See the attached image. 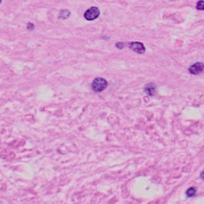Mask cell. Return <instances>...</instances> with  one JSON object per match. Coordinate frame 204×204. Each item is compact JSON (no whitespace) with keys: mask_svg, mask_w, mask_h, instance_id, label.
<instances>
[{"mask_svg":"<svg viewBox=\"0 0 204 204\" xmlns=\"http://www.w3.org/2000/svg\"><path fill=\"white\" fill-rule=\"evenodd\" d=\"M196 8L198 10H204V1H199L196 4Z\"/></svg>","mask_w":204,"mask_h":204,"instance_id":"8","label":"cell"},{"mask_svg":"<svg viewBox=\"0 0 204 204\" xmlns=\"http://www.w3.org/2000/svg\"><path fill=\"white\" fill-rule=\"evenodd\" d=\"M0 3H1V1H0Z\"/></svg>","mask_w":204,"mask_h":204,"instance_id":"11","label":"cell"},{"mask_svg":"<svg viewBox=\"0 0 204 204\" xmlns=\"http://www.w3.org/2000/svg\"><path fill=\"white\" fill-rule=\"evenodd\" d=\"M204 65L201 62H196L194 65H192L189 68V72L191 74H199L203 70Z\"/></svg>","mask_w":204,"mask_h":204,"instance_id":"3","label":"cell"},{"mask_svg":"<svg viewBox=\"0 0 204 204\" xmlns=\"http://www.w3.org/2000/svg\"><path fill=\"white\" fill-rule=\"evenodd\" d=\"M70 11H66V10H64V11H61V13H60V18L61 19H66L70 16Z\"/></svg>","mask_w":204,"mask_h":204,"instance_id":"7","label":"cell"},{"mask_svg":"<svg viewBox=\"0 0 204 204\" xmlns=\"http://www.w3.org/2000/svg\"><path fill=\"white\" fill-rule=\"evenodd\" d=\"M196 188L191 187V188H188L187 191H186V195L188 197V198H193L196 195Z\"/></svg>","mask_w":204,"mask_h":204,"instance_id":"6","label":"cell"},{"mask_svg":"<svg viewBox=\"0 0 204 204\" xmlns=\"http://www.w3.org/2000/svg\"><path fill=\"white\" fill-rule=\"evenodd\" d=\"M107 86H108V83L105 81V79L102 77H97L94 79L92 82L93 90L96 93L102 92L107 88Z\"/></svg>","mask_w":204,"mask_h":204,"instance_id":"1","label":"cell"},{"mask_svg":"<svg viewBox=\"0 0 204 204\" xmlns=\"http://www.w3.org/2000/svg\"><path fill=\"white\" fill-rule=\"evenodd\" d=\"M129 47L135 51L136 53H143L145 52V48L143 46V45L140 43H136V42H134V43H132L129 44Z\"/></svg>","mask_w":204,"mask_h":204,"instance_id":"4","label":"cell"},{"mask_svg":"<svg viewBox=\"0 0 204 204\" xmlns=\"http://www.w3.org/2000/svg\"><path fill=\"white\" fill-rule=\"evenodd\" d=\"M144 92L149 96H153L156 93V85L152 83H150L148 85H147L144 88Z\"/></svg>","mask_w":204,"mask_h":204,"instance_id":"5","label":"cell"},{"mask_svg":"<svg viewBox=\"0 0 204 204\" xmlns=\"http://www.w3.org/2000/svg\"><path fill=\"white\" fill-rule=\"evenodd\" d=\"M34 28V24H32V23L27 24V29H30V30H31V29H33Z\"/></svg>","mask_w":204,"mask_h":204,"instance_id":"9","label":"cell"},{"mask_svg":"<svg viewBox=\"0 0 204 204\" xmlns=\"http://www.w3.org/2000/svg\"><path fill=\"white\" fill-rule=\"evenodd\" d=\"M200 177H201V179H202V180L204 181V171H202V172L201 173V174H200Z\"/></svg>","mask_w":204,"mask_h":204,"instance_id":"10","label":"cell"},{"mask_svg":"<svg viewBox=\"0 0 204 204\" xmlns=\"http://www.w3.org/2000/svg\"><path fill=\"white\" fill-rule=\"evenodd\" d=\"M100 15V10L96 7H93L89 8L87 10L84 14V17L85 19L88 21H92L96 19Z\"/></svg>","mask_w":204,"mask_h":204,"instance_id":"2","label":"cell"}]
</instances>
